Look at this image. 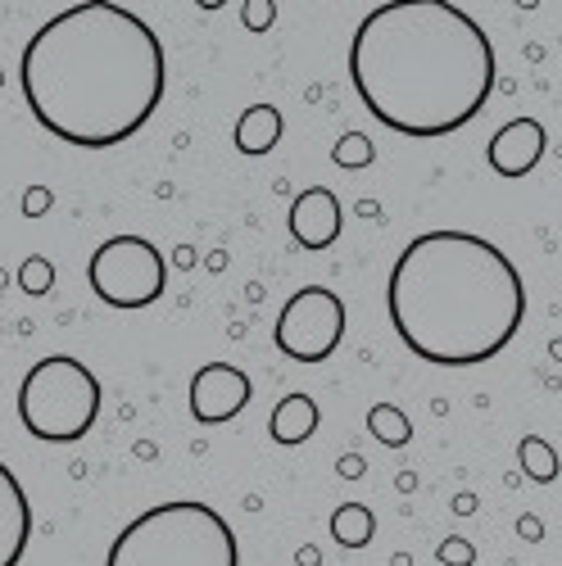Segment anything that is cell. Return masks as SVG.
<instances>
[{
  "mask_svg": "<svg viewBox=\"0 0 562 566\" xmlns=\"http://www.w3.org/2000/svg\"><path fill=\"white\" fill-rule=\"evenodd\" d=\"M164 86V41L114 0H82L45 19L19 60L32 118L77 150L123 146L155 118Z\"/></svg>",
  "mask_w": 562,
  "mask_h": 566,
  "instance_id": "6da1fadb",
  "label": "cell"
},
{
  "mask_svg": "<svg viewBox=\"0 0 562 566\" xmlns=\"http://www.w3.org/2000/svg\"><path fill=\"white\" fill-rule=\"evenodd\" d=\"M350 82L367 114L399 136H449L495 91L486 28L445 0L377 6L350 41Z\"/></svg>",
  "mask_w": 562,
  "mask_h": 566,
  "instance_id": "7a4b0ae2",
  "label": "cell"
},
{
  "mask_svg": "<svg viewBox=\"0 0 562 566\" xmlns=\"http://www.w3.org/2000/svg\"><path fill=\"white\" fill-rule=\"evenodd\" d=\"M386 308L408 354L436 367H477L522 332L527 286L512 259L486 235L427 231L395 259Z\"/></svg>",
  "mask_w": 562,
  "mask_h": 566,
  "instance_id": "3957f363",
  "label": "cell"
},
{
  "mask_svg": "<svg viewBox=\"0 0 562 566\" xmlns=\"http://www.w3.org/2000/svg\"><path fill=\"white\" fill-rule=\"evenodd\" d=\"M105 566H241V544L222 512L196 499L140 512L105 553Z\"/></svg>",
  "mask_w": 562,
  "mask_h": 566,
  "instance_id": "277c9868",
  "label": "cell"
},
{
  "mask_svg": "<svg viewBox=\"0 0 562 566\" xmlns=\"http://www.w3.org/2000/svg\"><path fill=\"white\" fill-rule=\"evenodd\" d=\"M101 417V381L86 363L51 354L28 367L19 386V421L45 444H77Z\"/></svg>",
  "mask_w": 562,
  "mask_h": 566,
  "instance_id": "5b68a950",
  "label": "cell"
},
{
  "mask_svg": "<svg viewBox=\"0 0 562 566\" xmlns=\"http://www.w3.org/2000/svg\"><path fill=\"white\" fill-rule=\"evenodd\" d=\"M86 281L110 308H150L168 291V263L146 235H110L91 254Z\"/></svg>",
  "mask_w": 562,
  "mask_h": 566,
  "instance_id": "8992f818",
  "label": "cell"
},
{
  "mask_svg": "<svg viewBox=\"0 0 562 566\" xmlns=\"http://www.w3.org/2000/svg\"><path fill=\"white\" fill-rule=\"evenodd\" d=\"M277 349L295 363H322L332 358L345 340V300L326 286H304L281 304V317L272 326Z\"/></svg>",
  "mask_w": 562,
  "mask_h": 566,
  "instance_id": "52a82bcc",
  "label": "cell"
},
{
  "mask_svg": "<svg viewBox=\"0 0 562 566\" xmlns=\"http://www.w3.org/2000/svg\"><path fill=\"white\" fill-rule=\"evenodd\" d=\"M250 399H254V381L231 363H205L191 376V417L205 421V427L241 417V408Z\"/></svg>",
  "mask_w": 562,
  "mask_h": 566,
  "instance_id": "ba28073f",
  "label": "cell"
},
{
  "mask_svg": "<svg viewBox=\"0 0 562 566\" xmlns=\"http://www.w3.org/2000/svg\"><path fill=\"white\" fill-rule=\"evenodd\" d=\"M544 146H549V136H544L540 118H512L490 136L486 159L499 177H527L544 159Z\"/></svg>",
  "mask_w": 562,
  "mask_h": 566,
  "instance_id": "9c48e42d",
  "label": "cell"
},
{
  "mask_svg": "<svg viewBox=\"0 0 562 566\" xmlns=\"http://www.w3.org/2000/svg\"><path fill=\"white\" fill-rule=\"evenodd\" d=\"M341 227H345L341 200L326 191V186H309V191L295 196V205H291V235H295L304 250H326V245H336Z\"/></svg>",
  "mask_w": 562,
  "mask_h": 566,
  "instance_id": "30bf717a",
  "label": "cell"
},
{
  "mask_svg": "<svg viewBox=\"0 0 562 566\" xmlns=\"http://www.w3.org/2000/svg\"><path fill=\"white\" fill-rule=\"evenodd\" d=\"M32 539V503L14 471L0 462V566H19Z\"/></svg>",
  "mask_w": 562,
  "mask_h": 566,
  "instance_id": "8fae6325",
  "label": "cell"
},
{
  "mask_svg": "<svg viewBox=\"0 0 562 566\" xmlns=\"http://www.w3.org/2000/svg\"><path fill=\"white\" fill-rule=\"evenodd\" d=\"M318 421H322V412H318V403H313L309 395H287V399L272 408V417H268V436H272L277 444L295 449V444L313 440Z\"/></svg>",
  "mask_w": 562,
  "mask_h": 566,
  "instance_id": "7c38bea8",
  "label": "cell"
},
{
  "mask_svg": "<svg viewBox=\"0 0 562 566\" xmlns=\"http://www.w3.org/2000/svg\"><path fill=\"white\" fill-rule=\"evenodd\" d=\"M281 127H287V118H281L277 105H250L237 123V150L241 155H272L277 140H281Z\"/></svg>",
  "mask_w": 562,
  "mask_h": 566,
  "instance_id": "4fadbf2b",
  "label": "cell"
},
{
  "mask_svg": "<svg viewBox=\"0 0 562 566\" xmlns=\"http://www.w3.org/2000/svg\"><path fill=\"white\" fill-rule=\"evenodd\" d=\"M332 535H336V544H345V548H367L372 535H377V516H372L363 503H341V507L332 512Z\"/></svg>",
  "mask_w": 562,
  "mask_h": 566,
  "instance_id": "5bb4252c",
  "label": "cell"
},
{
  "mask_svg": "<svg viewBox=\"0 0 562 566\" xmlns=\"http://www.w3.org/2000/svg\"><path fill=\"white\" fill-rule=\"evenodd\" d=\"M367 431L377 436L382 444H391V449H404L413 440V421L395 403H377V408L367 412Z\"/></svg>",
  "mask_w": 562,
  "mask_h": 566,
  "instance_id": "9a60e30c",
  "label": "cell"
},
{
  "mask_svg": "<svg viewBox=\"0 0 562 566\" xmlns=\"http://www.w3.org/2000/svg\"><path fill=\"white\" fill-rule=\"evenodd\" d=\"M518 458H522V471L535 481V485H549V481H558V453L544 444V440H535V436H527L522 444H518Z\"/></svg>",
  "mask_w": 562,
  "mask_h": 566,
  "instance_id": "2e32d148",
  "label": "cell"
},
{
  "mask_svg": "<svg viewBox=\"0 0 562 566\" xmlns=\"http://www.w3.org/2000/svg\"><path fill=\"white\" fill-rule=\"evenodd\" d=\"M19 286L28 291V295H45L55 286V268H51V259H41V254H32V259H23V268H19Z\"/></svg>",
  "mask_w": 562,
  "mask_h": 566,
  "instance_id": "e0dca14e",
  "label": "cell"
},
{
  "mask_svg": "<svg viewBox=\"0 0 562 566\" xmlns=\"http://www.w3.org/2000/svg\"><path fill=\"white\" fill-rule=\"evenodd\" d=\"M341 168H367L372 164V140L363 132H350L336 140V155H332Z\"/></svg>",
  "mask_w": 562,
  "mask_h": 566,
  "instance_id": "ac0fdd59",
  "label": "cell"
},
{
  "mask_svg": "<svg viewBox=\"0 0 562 566\" xmlns=\"http://www.w3.org/2000/svg\"><path fill=\"white\" fill-rule=\"evenodd\" d=\"M241 14H246V28H250V32H263V28L272 23V14H277V6H272V0H259V6H246Z\"/></svg>",
  "mask_w": 562,
  "mask_h": 566,
  "instance_id": "d6986e66",
  "label": "cell"
},
{
  "mask_svg": "<svg viewBox=\"0 0 562 566\" xmlns=\"http://www.w3.org/2000/svg\"><path fill=\"white\" fill-rule=\"evenodd\" d=\"M445 557H454L449 566H467V562H472V548H467V544H445Z\"/></svg>",
  "mask_w": 562,
  "mask_h": 566,
  "instance_id": "ffe728a7",
  "label": "cell"
},
{
  "mask_svg": "<svg viewBox=\"0 0 562 566\" xmlns=\"http://www.w3.org/2000/svg\"><path fill=\"white\" fill-rule=\"evenodd\" d=\"M28 200H32V205H23V209H32V213H41V209H45V191H32Z\"/></svg>",
  "mask_w": 562,
  "mask_h": 566,
  "instance_id": "44dd1931",
  "label": "cell"
}]
</instances>
